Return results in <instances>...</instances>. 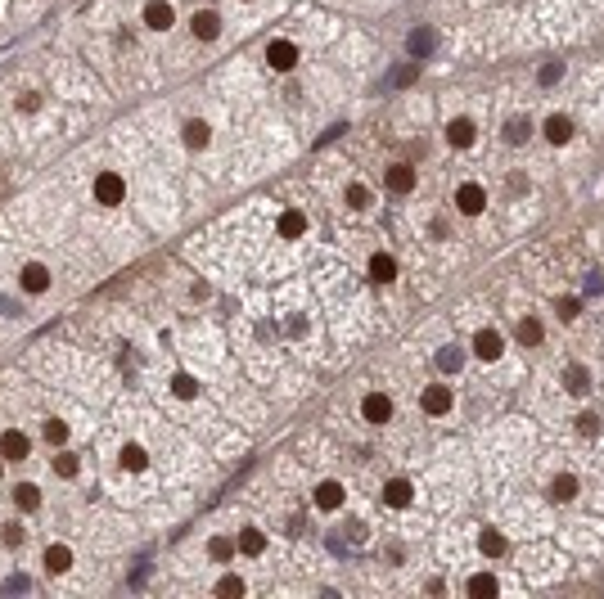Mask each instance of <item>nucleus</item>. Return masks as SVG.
Wrapping results in <instances>:
<instances>
[{
    "label": "nucleus",
    "mask_w": 604,
    "mask_h": 599,
    "mask_svg": "<svg viewBox=\"0 0 604 599\" xmlns=\"http://www.w3.org/2000/svg\"><path fill=\"white\" fill-rule=\"evenodd\" d=\"M122 199H127V180H122L118 171H100V176H95V203L118 207Z\"/></svg>",
    "instance_id": "f257e3e1"
},
{
    "label": "nucleus",
    "mask_w": 604,
    "mask_h": 599,
    "mask_svg": "<svg viewBox=\"0 0 604 599\" xmlns=\"http://www.w3.org/2000/svg\"><path fill=\"white\" fill-rule=\"evenodd\" d=\"M266 64L275 68V72H289L293 64H298V45H293V41H270L266 45Z\"/></svg>",
    "instance_id": "f03ea898"
},
{
    "label": "nucleus",
    "mask_w": 604,
    "mask_h": 599,
    "mask_svg": "<svg viewBox=\"0 0 604 599\" xmlns=\"http://www.w3.org/2000/svg\"><path fill=\"white\" fill-rule=\"evenodd\" d=\"M420 406H424V414H447L451 410V388L447 383H428L424 397H420Z\"/></svg>",
    "instance_id": "7ed1b4c3"
},
{
    "label": "nucleus",
    "mask_w": 604,
    "mask_h": 599,
    "mask_svg": "<svg viewBox=\"0 0 604 599\" xmlns=\"http://www.w3.org/2000/svg\"><path fill=\"white\" fill-rule=\"evenodd\" d=\"M501 351H505V342H501L496 329H478V334H474V356L478 361H496Z\"/></svg>",
    "instance_id": "20e7f679"
},
{
    "label": "nucleus",
    "mask_w": 604,
    "mask_h": 599,
    "mask_svg": "<svg viewBox=\"0 0 604 599\" xmlns=\"http://www.w3.org/2000/svg\"><path fill=\"white\" fill-rule=\"evenodd\" d=\"M28 450H32L28 433H18V428H9V433H0V455H5V460H28Z\"/></svg>",
    "instance_id": "39448f33"
},
{
    "label": "nucleus",
    "mask_w": 604,
    "mask_h": 599,
    "mask_svg": "<svg viewBox=\"0 0 604 599\" xmlns=\"http://www.w3.org/2000/svg\"><path fill=\"white\" fill-rule=\"evenodd\" d=\"M171 18H176V9H171L167 0H149V5H144V28L167 32V28H171Z\"/></svg>",
    "instance_id": "423d86ee"
},
{
    "label": "nucleus",
    "mask_w": 604,
    "mask_h": 599,
    "mask_svg": "<svg viewBox=\"0 0 604 599\" xmlns=\"http://www.w3.org/2000/svg\"><path fill=\"white\" fill-rule=\"evenodd\" d=\"M455 203H460L465 216H478L487 207V194H483V185H460V190H455Z\"/></svg>",
    "instance_id": "0eeeda50"
},
{
    "label": "nucleus",
    "mask_w": 604,
    "mask_h": 599,
    "mask_svg": "<svg viewBox=\"0 0 604 599\" xmlns=\"http://www.w3.org/2000/svg\"><path fill=\"white\" fill-rule=\"evenodd\" d=\"M361 414H365L370 424H388V419H392V401H388L384 392H370V397L361 401Z\"/></svg>",
    "instance_id": "6e6552de"
},
{
    "label": "nucleus",
    "mask_w": 604,
    "mask_h": 599,
    "mask_svg": "<svg viewBox=\"0 0 604 599\" xmlns=\"http://www.w3.org/2000/svg\"><path fill=\"white\" fill-rule=\"evenodd\" d=\"M18 284L28 289V293H45V289H50V271H45L41 262H28V266H23V275H18Z\"/></svg>",
    "instance_id": "1a4fd4ad"
},
{
    "label": "nucleus",
    "mask_w": 604,
    "mask_h": 599,
    "mask_svg": "<svg viewBox=\"0 0 604 599\" xmlns=\"http://www.w3.org/2000/svg\"><path fill=\"white\" fill-rule=\"evenodd\" d=\"M388 190L392 194H411L415 190V167L411 163H392L388 167Z\"/></svg>",
    "instance_id": "9d476101"
},
{
    "label": "nucleus",
    "mask_w": 604,
    "mask_h": 599,
    "mask_svg": "<svg viewBox=\"0 0 604 599\" xmlns=\"http://www.w3.org/2000/svg\"><path fill=\"white\" fill-rule=\"evenodd\" d=\"M384 500L392 509H411V500H415V487L406 482V478H392L388 487H384Z\"/></svg>",
    "instance_id": "9b49d317"
},
{
    "label": "nucleus",
    "mask_w": 604,
    "mask_h": 599,
    "mask_svg": "<svg viewBox=\"0 0 604 599\" xmlns=\"http://www.w3.org/2000/svg\"><path fill=\"white\" fill-rule=\"evenodd\" d=\"M433 45H438V32L433 28H415L411 41H406V50H411V59H424V54H433Z\"/></svg>",
    "instance_id": "f8f14e48"
},
{
    "label": "nucleus",
    "mask_w": 604,
    "mask_h": 599,
    "mask_svg": "<svg viewBox=\"0 0 604 599\" xmlns=\"http://www.w3.org/2000/svg\"><path fill=\"white\" fill-rule=\"evenodd\" d=\"M190 28H194V36H199V41H217V36H221V18L212 14V9H199Z\"/></svg>",
    "instance_id": "ddd939ff"
},
{
    "label": "nucleus",
    "mask_w": 604,
    "mask_h": 599,
    "mask_svg": "<svg viewBox=\"0 0 604 599\" xmlns=\"http://www.w3.org/2000/svg\"><path fill=\"white\" fill-rule=\"evenodd\" d=\"M343 496H348V492H343V482H320L316 487V505L325 509V513H334L343 505Z\"/></svg>",
    "instance_id": "4468645a"
},
{
    "label": "nucleus",
    "mask_w": 604,
    "mask_h": 599,
    "mask_svg": "<svg viewBox=\"0 0 604 599\" xmlns=\"http://www.w3.org/2000/svg\"><path fill=\"white\" fill-rule=\"evenodd\" d=\"M546 140H550V144H569V140H573V122L559 117V113H550V117H546Z\"/></svg>",
    "instance_id": "2eb2a0df"
},
{
    "label": "nucleus",
    "mask_w": 604,
    "mask_h": 599,
    "mask_svg": "<svg viewBox=\"0 0 604 599\" xmlns=\"http://www.w3.org/2000/svg\"><path fill=\"white\" fill-rule=\"evenodd\" d=\"M235 545H239V554H249V559H257V554H262V549H266V536H262V528H244Z\"/></svg>",
    "instance_id": "dca6fc26"
},
{
    "label": "nucleus",
    "mask_w": 604,
    "mask_h": 599,
    "mask_svg": "<svg viewBox=\"0 0 604 599\" xmlns=\"http://www.w3.org/2000/svg\"><path fill=\"white\" fill-rule=\"evenodd\" d=\"M447 140L455 144V149H469V144H474V122L469 117H455L451 127H447Z\"/></svg>",
    "instance_id": "f3484780"
},
{
    "label": "nucleus",
    "mask_w": 604,
    "mask_h": 599,
    "mask_svg": "<svg viewBox=\"0 0 604 599\" xmlns=\"http://www.w3.org/2000/svg\"><path fill=\"white\" fill-rule=\"evenodd\" d=\"M392 275H397V262H392L388 252H375V257H370V279H379V284H388Z\"/></svg>",
    "instance_id": "a211bd4d"
},
{
    "label": "nucleus",
    "mask_w": 604,
    "mask_h": 599,
    "mask_svg": "<svg viewBox=\"0 0 604 599\" xmlns=\"http://www.w3.org/2000/svg\"><path fill=\"white\" fill-rule=\"evenodd\" d=\"M564 388H569L573 397H582L586 388H591V370H586V365H569V374H564Z\"/></svg>",
    "instance_id": "6ab92c4d"
},
{
    "label": "nucleus",
    "mask_w": 604,
    "mask_h": 599,
    "mask_svg": "<svg viewBox=\"0 0 604 599\" xmlns=\"http://www.w3.org/2000/svg\"><path fill=\"white\" fill-rule=\"evenodd\" d=\"M45 568H50V572H68L72 568V549L68 545H50V549H45Z\"/></svg>",
    "instance_id": "aec40b11"
},
{
    "label": "nucleus",
    "mask_w": 604,
    "mask_h": 599,
    "mask_svg": "<svg viewBox=\"0 0 604 599\" xmlns=\"http://www.w3.org/2000/svg\"><path fill=\"white\" fill-rule=\"evenodd\" d=\"M280 235H285V239L307 235V216L302 212H285V216H280Z\"/></svg>",
    "instance_id": "412c9836"
},
{
    "label": "nucleus",
    "mask_w": 604,
    "mask_h": 599,
    "mask_svg": "<svg viewBox=\"0 0 604 599\" xmlns=\"http://www.w3.org/2000/svg\"><path fill=\"white\" fill-rule=\"evenodd\" d=\"M14 500H18V509L23 513H32V509H41V492H36L32 482H23V487H14Z\"/></svg>",
    "instance_id": "4be33fe9"
},
{
    "label": "nucleus",
    "mask_w": 604,
    "mask_h": 599,
    "mask_svg": "<svg viewBox=\"0 0 604 599\" xmlns=\"http://www.w3.org/2000/svg\"><path fill=\"white\" fill-rule=\"evenodd\" d=\"M478 545H483L487 559H501V554H505V536H501L496 528H483V541H478Z\"/></svg>",
    "instance_id": "5701e85b"
},
{
    "label": "nucleus",
    "mask_w": 604,
    "mask_h": 599,
    "mask_svg": "<svg viewBox=\"0 0 604 599\" xmlns=\"http://www.w3.org/2000/svg\"><path fill=\"white\" fill-rule=\"evenodd\" d=\"M465 591H469L474 599H483V595H496V577H487V572H474Z\"/></svg>",
    "instance_id": "b1692460"
},
{
    "label": "nucleus",
    "mask_w": 604,
    "mask_h": 599,
    "mask_svg": "<svg viewBox=\"0 0 604 599\" xmlns=\"http://www.w3.org/2000/svg\"><path fill=\"white\" fill-rule=\"evenodd\" d=\"M573 496H577V478H569V473H564V478L550 482V500H559V505H564V500H573Z\"/></svg>",
    "instance_id": "393cba45"
},
{
    "label": "nucleus",
    "mask_w": 604,
    "mask_h": 599,
    "mask_svg": "<svg viewBox=\"0 0 604 599\" xmlns=\"http://www.w3.org/2000/svg\"><path fill=\"white\" fill-rule=\"evenodd\" d=\"M541 334H546V329H541V320H532V315H528V320H519V342H523V347H537Z\"/></svg>",
    "instance_id": "a878e982"
},
{
    "label": "nucleus",
    "mask_w": 604,
    "mask_h": 599,
    "mask_svg": "<svg viewBox=\"0 0 604 599\" xmlns=\"http://www.w3.org/2000/svg\"><path fill=\"white\" fill-rule=\"evenodd\" d=\"M185 144H190V149H203L207 144V122H185Z\"/></svg>",
    "instance_id": "bb28decb"
},
{
    "label": "nucleus",
    "mask_w": 604,
    "mask_h": 599,
    "mask_svg": "<svg viewBox=\"0 0 604 599\" xmlns=\"http://www.w3.org/2000/svg\"><path fill=\"white\" fill-rule=\"evenodd\" d=\"M528 131H532V127H528V117H510V122H505V140H510V144H523Z\"/></svg>",
    "instance_id": "cd10ccee"
},
{
    "label": "nucleus",
    "mask_w": 604,
    "mask_h": 599,
    "mask_svg": "<svg viewBox=\"0 0 604 599\" xmlns=\"http://www.w3.org/2000/svg\"><path fill=\"white\" fill-rule=\"evenodd\" d=\"M45 442H50V446H64V442H68V424H64V419H45Z\"/></svg>",
    "instance_id": "c85d7f7f"
},
{
    "label": "nucleus",
    "mask_w": 604,
    "mask_h": 599,
    "mask_svg": "<svg viewBox=\"0 0 604 599\" xmlns=\"http://www.w3.org/2000/svg\"><path fill=\"white\" fill-rule=\"evenodd\" d=\"M77 469H81L77 455H68V450H64V455H55V473H59V478H77Z\"/></svg>",
    "instance_id": "c756f323"
},
{
    "label": "nucleus",
    "mask_w": 604,
    "mask_h": 599,
    "mask_svg": "<svg viewBox=\"0 0 604 599\" xmlns=\"http://www.w3.org/2000/svg\"><path fill=\"white\" fill-rule=\"evenodd\" d=\"M122 464H127V469H135V473H140L144 464H149V460H144V446H135V442H131V446H122Z\"/></svg>",
    "instance_id": "7c9ffc66"
},
{
    "label": "nucleus",
    "mask_w": 604,
    "mask_h": 599,
    "mask_svg": "<svg viewBox=\"0 0 604 599\" xmlns=\"http://www.w3.org/2000/svg\"><path fill=\"white\" fill-rule=\"evenodd\" d=\"M207 554H212L217 564H221V559H230V554H235V545H230V536H212V541H207Z\"/></svg>",
    "instance_id": "2f4dec72"
},
{
    "label": "nucleus",
    "mask_w": 604,
    "mask_h": 599,
    "mask_svg": "<svg viewBox=\"0 0 604 599\" xmlns=\"http://www.w3.org/2000/svg\"><path fill=\"white\" fill-rule=\"evenodd\" d=\"M460 361H465V356H460L455 347H442V351H438V370H447V374L460 370Z\"/></svg>",
    "instance_id": "473e14b6"
},
{
    "label": "nucleus",
    "mask_w": 604,
    "mask_h": 599,
    "mask_svg": "<svg viewBox=\"0 0 604 599\" xmlns=\"http://www.w3.org/2000/svg\"><path fill=\"white\" fill-rule=\"evenodd\" d=\"M171 392H176V397H194V392H199L194 374H176V378H171Z\"/></svg>",
    "instance_id": "72a5a7b5"
},
{
    "label": "nucleus",
    "mask_w": 604,
    "mask_h": 599,
    "mask_svg": "<svg viewBox=\"0 0 604 599\" xmlns=\"http://www.w3.org/2000/svg\"><path fill=\"white\" fill-rule=\"evenodd\" d=\"M577 433H582V437H596V433H600V414H591V410L577 414Z\"/></svg>",
    "instance_id": "f704fd0d"
},
{
    "label": "nucleus",
    "mask_w": 604,
    "mask_h": 599,
    "mask_svg": "<svg viewBox=\"0 0 604 599\" xmlns=\"http://www.w3.org/2000/svg\"><path fill=\"white\" fill-rule=\"evenodd\" d=\"M217 595H226V599H230V595H244V581H239V577H230V572H226V577L217 581Z\"/></svg>",
    "instance_id": "c9c22d12"
},
{
    "label": "nucleus",
    "mask_w": 604,
    "mask_h": 599,
    "mask_svg": "<svg viewBox=\"0 0 604 599\" xmlns=\"http://www.w3.org/2000/svg\"><path fill=\"white\" fill-rule=\"evenodd\" d=\"M537 77H541V86H554V81L564 77V64H546V68L537 72Z\"/></svg>",
    "instance_id": "e433bc0d"
},
{
    "label": "nucleus",
    "mask_w": 604,
    "mask_h": 599,
    "mask_svg": "<svg viewBox=\"0 0 604 599\" xmlns=\"http://www.w3.org/2000/svg\"><path fill=\"white\" fill-rule=\"evenodd\" d=\"M348 203H352V207H365V203H370V190H365V185H348Z\"/></svg>",
    "instance_id": "4c0bfd02"
},
{
    "label": "nucleus",
    "mask_w": 604,
    "mask_h": 599,
    "mask_svg": "<svg viewBox=\"0 0 604 599\" xmlns=\"http://www.w3.org/2000/svg\"><path fill=\"white\" fill-rule=\"evenodd\" d=\"M0 541H5L9 549H14V545H23V528H18V523H9V528L0 532Z\"/></svg>",
    "instance_id": "58836bf2"
},
{
    "label": "nucleus",
    "mask_w": 604,
    "mask_h": 599,
    "mask_svg": "<svg viewBox=\"0 0 604 599\" xmlns=\"http://www.w3.org/2000/svg\"><path fill=\"white\" fill-rule=\"evenodd\" d=\"M577 311H582V302H577V298H564V302H559V315H564V320H577Z\"/></svg>",
    "instance_id": "ea45409f"
},
{
    "label": "nucleus",
    "mask_w": 604,
    "mask_h": 599,
    "mask_svg": "<svg viewBox=\"0 0 604 599\" xmlns=\"http://www.w3.org/2000/svg\"><path fill=\"white\" fill-rule=\"evenodd\" d=\"M14 591H28V577H9L5 581V595H14Z\"/></svg>",
    "instance_id": "a19ab883"
},
{
    "label": "nucleus",
    "mask_w": 604,
    "mask_h": 599,
    "mask_svg": "<svg viewBox=\"0 0 604 599\" xmlns=\"http://www.w3.org/2000/svg\"><path fill=\"white\" fill-rule=\"evenodd\" d=\"M0 473H5V469H0Z\"/></svg>",
    "instance_id": "79ce46f5"
}]
</instances>
